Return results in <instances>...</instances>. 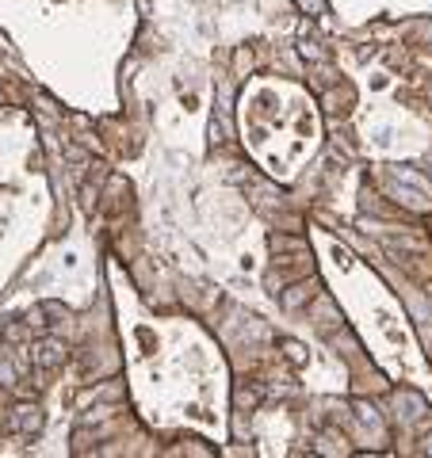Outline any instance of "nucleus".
Masks as SVG:
<instances>
[{
  "label": "nucleus",
  "instance_id": "obj_1",
  "mask_svg": "<svg viewBox=\"0 0 432 458\" xmlns=\"http://www.w3.org/2000/svg\"><path fill=\"white\" fill-rule=\"evenodd\" d=\"M35 359L42 363V367L50 370V367H58L61 359H66V352H61V344H54V340H46V344H39V352H35Z\"/></svg>",
  "mask_w": 432,
  "mask_h": 458
}]
</instances>
